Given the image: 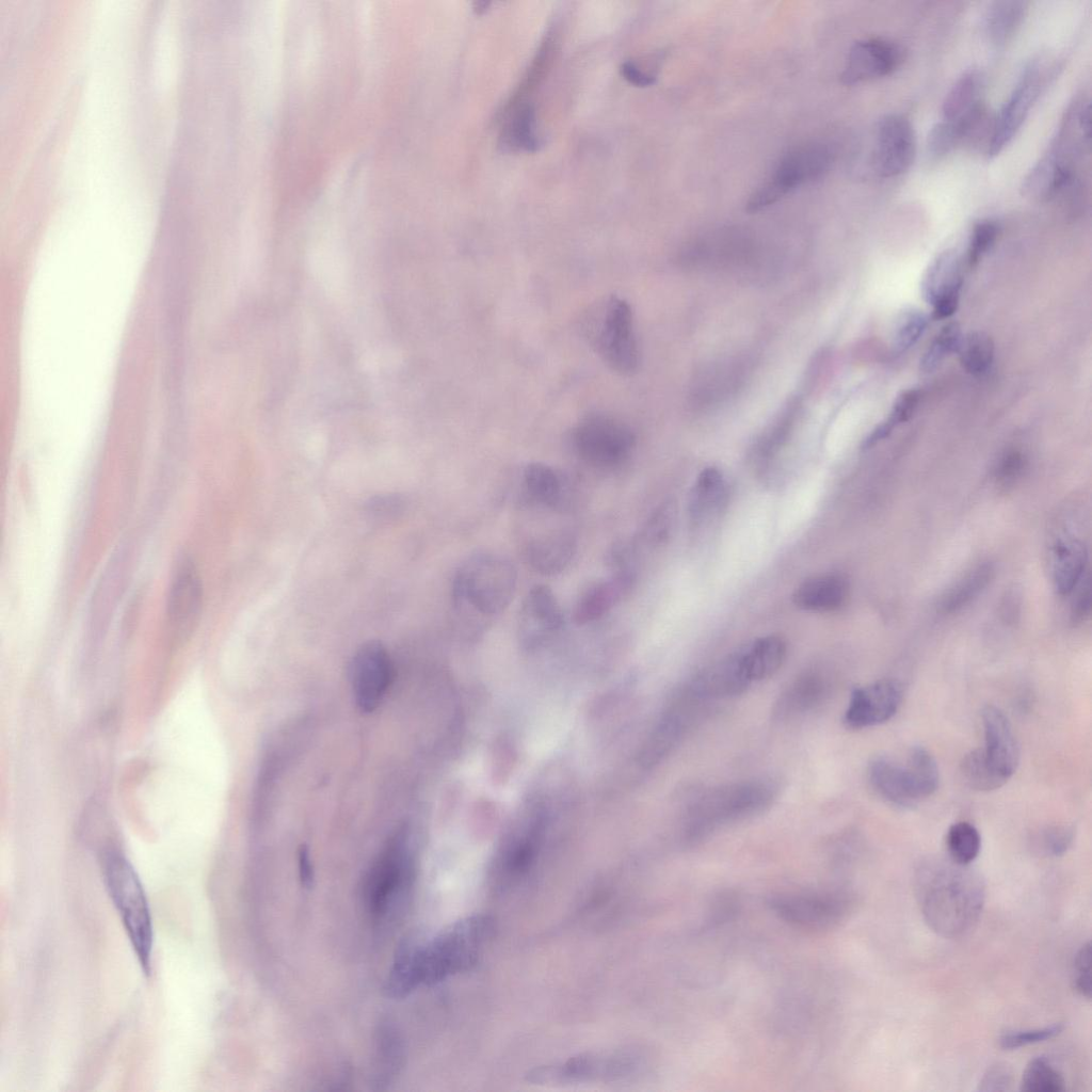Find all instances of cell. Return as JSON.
Instances as JSON below:
<instances>
[{"instance_id": "cell-20", "label": "cell", "mask_w": 1092, "mask_h": 1092, "mask_svg": "<svg viewBox=\"0 0 1092 1092\" xmlns=\"http://www.w3.org/2000/svg\"><path fill=\"white\" fill-rule=\"evenodd\" d=\"M636 580V568L627 567L613 569L610 577L590 583L577 597L574 621L584 625L601 619L630 593Z\"/></svg>"}, {"instance_id": "cell-4", "label": "cell", "mask_w": 1092, "mask_h": 1092, "mask_svg": "<svg viewBox=\"0 0 1092 1092\" xmlns=\"http://www.w3.org/2000/svg\"><path fill=\"white\" fill-rule=\"evenodd\" d=\"M777 786L771 780L755 778L708 789L687 807L682 837L695 844L716 830L765 812L773 803Z\"/></svg>"}, {"instance_id": "cell-2", "label": "cell", "mask_w": 1092, "mask_h": 1092, "mask_svg": "<svg viewBox=\"0 0 1092 1092\" xmlns=\"http://www.w3.org/2000/svg\"><path fill=\"white\" fill-rule=\"evenodd\" d=\"M918 906L927 925L945 938H960L979 920L985 888L969 865L950 858L930 857L920 863L914 878Z\"/></svg>"}, {"instance_id": "cell-31", "label": "cell", "mask_w": 1092, "mask_h": 1092, "mask_svg": "<svg viewBox=\"0 0 1092 1092\" xmlns=\"http://www.w3.org/2000/svg\"><path fill=\"white\" fill-rule=\"evenodd\" d=\"M984 87V77L976 68L965 70L945 96L942 106L943 119L958 122L979 107Z\"/></svg>"}, {"instance_id": "cell-32", "label": "cell", "mask_w": 1092, "mask_h": 1092, "mask_svg": "<svg viewBox=\"0 0 1092 1092\" xmlns=\"http://www.w3.org/2000/svg\"><path fill=\"white\" fill-rule=\"evenodd\" d=\"M1027 2L1015 0L994 1L982 16V30L995 46L1009 42L1019 29L1027 12Z\"/></svg>"}, {"instance_id": "cell-17", "label": "cell", "mask_w": 1092, "mask_h": 1092, "mask_svg": "<svg viewBox=\"0 0 1092 1092\" xmlns=\"http://www.w3.org/2000/svg\"><path fill=\"white\" fill-rule=\"evenodd\" d=\"M1072 146L1056 136L1045 155L1025 176L1022 194L1033 200L1047 202L1072 188L1074 172L1070 152Z\"/></svg>"}, {"instance_id": "cell-45", "label": "cell", "mask_w": 1092, "mask_h": 1092, "mask_svg": "<svg viewBox=\"0 0 1092 1092\" xmlns=\"http://www.w3.org/2000/svg\"><path fill=\"white\" fill-rule=\"evenodd\" d=\"M998 225L990 220L975 224L968 242L966 261L975 267L993 246L998 236Z\"/></svg>"}, {"instance_id": "cell-12", "label": "cell", "mask_w": 1092, "mask_h": 1092, "mask_svg": "<svg viewBox=\"0 0 1092 1092\" xmlns=\"http://www.w3.org/2000/svg\"><path fill=\"white\" fill-rule=\"evenodd\" d=\"M1047 73L1040 59L1026 63L1005 105L994 116L993 130L985 155L993 158L1013 140L1039 97Z\"/></svg>"}, {"instance_id": "cell-40", "label": "cell", "mask_w": 1092, "mask_h": 1092, "mask_svg": "<svg viewBox=\"0 0 1092 1092\" xmlns=\"http://www.w3.org/2000/svg\"><path fill=\"white\" fill-rule=\"evenodd\" d=\"M960 770L965 783L975 790L992 791L1007 783L989 766L981 749L965 754Z\"/></svg>"}, {"instance_id": "cell-43", "label": "cell", "mask_w": 1092, "mask_h": 1092, "mask_svg": "<svg viewBox=\"0 0 1092 1092\" xmlns=\"http://www.w3.org/2000/svg\"><path fill=\"white\" fill-rule=\"evenodd\" d=\"M508 139L514 146L528 151L536 150L539 140L535 134V113L530 105H525L514 115L508 129Z\"/></svg>"}, {"instance_id": "cell-30", "label": "cell", "mask_w": 1092, "mask_h": 1092, "mask_svg": "<svg viewBox=\"0 0 1092 1092\" xmlns=\"http://www.w3.org/2000/svg\"><path fill=\"white\" fill-rule=\"evenodd\" d=\"M727 487L723 473L716 467L703 469L688 497V513L695 524H702L719 513L726 502Z\"/></svg>"}, {"instance_id": "cell-19", "label": "cell", "mask_w": 1092, "mask_h": 1092, "mask_svg": "<svg viewBox=\"0 0 1092 1092\" xmlns=\"http://www.w3.org/2000/svg\"><path fill=\"white\" fill-rule=\"evenodd\" d=\"M963 284L961 258L957 251L946 250L938 254L927 269L921 292L932 305L935 320L949 318L958 308Z\"/></svg>"}, {"instance_id": "cell-1", "label": "cell", "mask_w": 1092, "mask_h": 1092, "mask_svg": "<svg viewBox=\"0 0 1092 1092\" xmlns=\"http://www.w3.org/2000/svg\"><path fill=\"white\" fill-rule=\"evenodd\" d=\"M493 934L492 918L472 915L454 922L425 945L403 942L386 981V994L403 997L420 984L431 985L470 969Z\"/></svg>"}, {"instance_id": "cell-22", "label": "cell", "mask_w": 1092, "mask_h": 1092, "mask_svg": "<svg viewBox=\"0 0 1092 1092\" xmlns=\"http://www.w3.org/2000/svg\"><path fill=\"white\" fill-rule=\"evenodd\" d=\"M982 725L984 748L981 749L989 766L1005 782L1014 774L1019 761V750L1008 718L997 707L983 708Z\"/></svg>"}, {"instance_id": "cell-36", "label": "cell", "mask_w": 1092, "mask_h": 1092, "mask_svg": "<svg viewBox=\"0 0 1092 1092\" xmlns=\"http://www.w3.org/2000/svg\"><path fill=\"white\" fill-rule=\"evenodd\" d=\"M948 858L959 865H969L979 855L981 836L977 828L967 822L959 821L950 825L946 836Z\"/></svg>"}, {"instance_id": "cell-24", "label": "cell", "mask_w": 1092, "mask_h": 1092, "mask_svg": "<svg viewBox=\"0 0 1092 1092\" xmlns=\"http://www.w3.org/2000/svg\"><path fill=\"white\" fill-rule=\"evenodd\" d=\"M517 503L521 509L563 508L565 483L562 476L551 466L532 462L521 470L518 484Z\"/></svg>"}, {"instance_id": "cell-55", "label": "cell", "mask_w": 1092, "mask_h": 1092, "mask_svg": "<svg viewBox=\"0 0 1092 1092\" xmlns=\"http://www.w3.org/2000/svg\"><path fill=\"white\" fill-rule=\"evenodd\" d=\"M299 873L302 884L310 887L314 882V867L309 850L305 845H302L299 849Z\"/></svg>"}, {"instance_id": "cell-11", "label": "cell", "mask_w": 1092, "mask_h": 1092, "mask_svg": "<svg viewBox=\"0 0 1092 1092\" xmlns=\"http://www.w3.org/2000/svg\"><path fill=\"white\" fill-rule=\"evenodd\" d=\"M770 909L784 921L808 930L838 926L853 911L855 899L849 892L781 893L770 897Z\"/></svg>"}, {"instance_id": "cell-48", "label": "cell", "mask_w": 1092, "mask_h": 1092, "mask_svg": "<svg viewBox=\"0 0 1092 1092\" xmlns=\"http://www.w3.org/2000/svg\"><path fill=\"white\" fill-rule=\"evenodd\" d=\"M1063 1028L1062 1023H1056L1043 1028L1010 1031L1000 1037L999 1045L1003 1049H1015L1053 1039L1061 1033Z\"/></svg>"}, {"instance_id": "cell-37", "label": "cell", "mask_w": 1092, "mask_h": 1092, "mask_svg": "<svg viewBox=\"0 0 1092 1092\" xmlns=\"http://www.w3.org/2000/svg\"><path fill=\"white\" fill-rule=\"evenodd\" d=\"M1021 1091L1024 1092H1060L1065 1090L1062 1074L1043 1056L1034 1057L1026 1065L1022 1079Z\"/></svg>"}, {"instance_id": "cell-3", "label": "cell", "mask_w": 1092, "mask_h": 1092, "mask_svg": "<svg viewBox=\"0 0 1092 1092\" xmlns=\"http://www.w3.org/2000/svg\"><path fill=\"white\" fill-rule=\"evenodd\" d=\"M517 585V571L495 552H478L465 559L454 573L452 605L457 619L482 627L510 605Z\"/></svg>"}, {"instance_id": "cell-35", "label": "cell", "mask_w": 1092, "mask_h": 1092, "mask_svg": "<svg viewBox=\"0 0 1092 1092\" xmlns=\"http://www.w3.org/2000/svg\"><path fill=\"white\" fill-rule=\"evenodd\" d=\"M994 342L984 332H971L963 336L958 353L963 369L975 376L989 371L994 359Z\"/></svg>"}, {"instance_id": "cell-54", "label": "cell", "mask_w": 1092, "mask_h": 1092, "mask_svg": "<svg viewBox=\"0 0 1092 1092\" xmlns=\"http://www.w3.org/2000/svg\"><path fill=\"white\" fill-rule=\"evenodd\" d=\"M621 73L629 83L637 86H648L656 81L654 75L647 74L631 61L622 64Z\"/></svg>"}, {"instance_id": "cell-41", "label": "cell", "mask_w": 1092, "mask_h": 1092, "mask_svg": "<svg viewBox=\"0 0 1092 1092\" xmlns=\"http://www.w3.org/2000/svg\"><path fill=\"white\" fill-rule=\"evenodd\" d=\"M929 323V317L917 309L902 311L896 319L893 331V348L897 353L909 350L921 337Z\"/></svg>"}, {"instance_id": "cell-29", "label": "cell", "mask_w": 1092, "mask_h": 1092, "mask_svg": "<svg viewBox=\"0 0 1092 1092\" xmlns=\"http://www.w3.org/2000/svg\"><path fill=\"white\" fill-rule=\"evenodd\" d=\"M829 682L817 672L796 678L780 695L774 713L778 719L792 718L818 706L826 696Z\"/></svg>"}, {"instance_id": "cell-16", "label": "cell", "mask_w": 1092, "mask_h": 1092, "mask_svg": "<svg viewBox=\"0 0 1092 1092\" xmlns=\"http://www.w3.org/2000/svg\"><path fill=\"white\" fill-rule=\"evenodd\" d=\"M902 694L901 684L889 678L855 688L845 711L844 722L847 727L854 729L880 725L895 716Z\"/></svg>"}, {"instance_id": "cell-8", "label": "cell", "mask_w": 1092, "mask_h": 1092, "mask_svg": "<svg viewBox=\"0 0 1092 1092\" xmlns=\"http://www.w3.org/2000/svg\"><path fill=\"white\" fill-rule=\"evenodd\" d=\"M648 1056L640 1049H615L585 1053L563 1062L539 1066L527 1078L540 1085H574L608 1082L643 1074Z\"/></svg>"}, {"instance_id": "cell-26", "label": "cell", "mask_w": 1092, "mask_h": 1092, "mask_svg": "<svg viewBox=\"0 0 1092 1092\" xmlns=\"http://www.w3.org/2000/svg\"><path fill=\"white\" fill-rule=\"evenodd\" d=\"M867 776L874 792L887 803L908 808L918 803L904 766L887 756L874 757L868 765Z\"/></svg>"}, {"instance_id": "cell-49", "label": "cell", "mask_w": 1092, "mask_h": 1092, "mask_svg": "<svg viewBox=\"0 0 1092 1092\" xmlns=\"http://www.w3.org/2000/svg\"><path fill=\"white\" fill-rule=\"evenodd\" d=\"M1075 830L1069 824H1055L1045 828L1039 836L1040 848L1048 855H1063L1072 846Z\"/></svg>"}, {"instance_id": "cell-23", "label": "cell", "mask_w": 1092, "mask_h": 1092, "mask_svg": "<svg viewBox=\"0 0 1092 1092\" xmlns=\"http://www.w3.org/2000/svg\"><path fill=\"white\" fill-rule=\"evenodd\" d=\"M577 550L573 532L565 528L546 529L528 537L523 546L525 562L544 576L563 572Z\"/></svg>"}, {"instance_id": "cell-42", "label": "cell", "mask_w": 1092, "mask_h": 1092, "mask_svg": "<svg viewBox=\"0 0 1092 1092\" xmlns=\"http://www.w3.org/2000/svg\"><path fill=\"white\" fill-rule=\"evenodd\" d=\"M675 505L672 501L661 503L644 524L639 541L649 547L664 544L671 536L675 523Z\"/></svg>"}, {"instance_id": "cell-21", "label": "cell", "mask_w": 1092, "mask_h": 1092, "mask_svg": "<svg viewBox=\"0 0 1092 1092\" xmlns=\"http://www.w3.org/2000/svg\"><path fill=\"white\" fill-rule=\"evenodd\" d=\"M517 619L521 640L532 645L559 630L564 617L552 590L535 584L527 592Z\"/></svg>"}, {"instance_id": "cell-52", "label": "cell", "mask_w": 1092, "mask_h": 1092, "mask_svg": "<svg viewBox=\"0 0 1092 1092\" xmlns=\"http://www.w3.org/2000/svg\"><path fill=\"white\" fill-rule=\"evenodd\" d=\"M1013 1075L1011 1069L1005 1063H995L984 1072L978 1090L984 1092L1007 1091L1011 1089Z\"/></svg>"}, {"instance_id": "cell-9", "label": "cell", "mask_w": 1092, "mask_h": 1092, "mask_svg": "<svg viewBox=\"0 0 1092 1092\" xmlns=\"http://www.w3.org/2000/svg\"><path fill=\"white\" fill-rule=\"evenodd\" d=\"M832 162V152L821 143H806L784 154L771 175L750 195L745 210L760 211L805 182L821 177Z\"/></svg>"}, {"instance_id": "cell-44", "label": "cell", "mask_w": 1092, "mask_h": 1092, "mask_svg": "<svg viewBox=\"0 0 1092 1092\" xmlns=\"http://www.w3.org/2000/svg\"><path fill=\"white\" fill-rule=\"evenodd\" d=\"M380 1048V1082H386L396 1073V1067L400 1065L402 1059L401 1041L391 1026L382 1028Z\"/></svg>"}, {"instance_id": "cell-34", "label": "cell", "mask_w": 1092, "mask_h": 1092, "mask_svg": "<svg viewBox=\"0 0 1092 1092\" xmlns=\"http://www.w3.org/2000/svg\"><path fill=\"white\" fill-rule=\"evenodd\" d=\"M994 573L995 568L990 562L975 566L943 597L942 611L952 613L968 605L989 585Z\"/></svg>"}, {"instance_id": "cell-7", "label": "cell", "mask_w": 1092, "mask_h": 1092, "mask_svg": "<svg viewBox=\"0 0 1092 1092\" xmlns=\"http://www.w3.org/2000/svg\"><path fill=\"white\" fill-rule=\"evenodd\" d=\"M414 879L413 857L404 831L388 841L368 872L365 902L375 920H387L403 909Z\"/></svg>"}, {"instance_id": "cell-10", "label": "cell", "mask_w": 1092, "mask_h": 1092, "mask_svg": "<svg viewBox=\"0 0 1092 1092\" xmlns=\"http://www.w3.org/2000/svg\"><path fill=\"white\" fill-rule=\"evenodd\" d=\"M571 443L575 453L595 468H614L631 455L636 437L619 418L594 413L584 416L573 428Z\"/></svg>"}, {"instance_id": "cell-53", "label": "cell", "mask_w": 1092, "mask_h": 1092, "mask_svg": "<svg viewBox=\"0 0 1092 1092\" xmlns=\"http://www.w3.org/2000/svg\"><path fill=\"white\" fill-rule=\"evenodd\" d=\"M1091 587L1089 576L1085 578L1080 590L1073 600L1071 617L1073 623H1079L1089 614L1091 608Z\"/></svg>"}, {"instance_id": "cell-27", "label": "cell", "mask_w": 1092, "mask_h": 1092, "mask_svg": "<svg viewBox=\"0 0 1092 1092\" xmlns=\"http://www.w3.org/2000/svg\"><path fill=\"white\" fill-rule=\"evenodd\" d=\"M849 594L846 579L839 575H823L800 583L792 594L793 604L809 612H832L841 608Z\"/></svg>"}, {"instance_id": "cell-5", "label": "cell", "mask_w": 1092, "mask_h": 1092, "mask_svg": "<svg viewBox=\"0 0 1092 1092\" xmlns=\"http://www.w3.org/2000/svg\"><path fill=\"white\" fill-rule=\"evenodd\" d=\"M108 894L122 919L144 975L151 973L152 920L141 881L123 855L110 852L102 864Z\"/></svg>"}, {"instance_id": "cell-15", "label": "cell", "mask_w": 1092, "mask_h": 1092, "mask_svg": "<svg viewBox=\"0 0 1092 1092\" xmlns=\"http://www.w3.org/2000/svg\"><path fill=\"white\" fill-rule=\"evenodd\" d=\"M203 605L202 578L195 565L187 561L176 572L167 597V625L175 640H187L195 630Z\"/></svg>"}, {"instance_id": "cell-14", "label": "cell", "mask_w": 1092, "mask_h": 1092, "mask_svg": "<svg viewBox=\"0 0 1092 1092\" xmlns=\"http://www.w3.org/2000/svg\"><path fill=\"white\" fill-rule=\"evenodd\" d=\"M394 668L386 647L379 641L363 643L350 662L354 702L363 712L373 711L382 702L392 679Z\"/></svg>"}, {"instance_id": "cell-51", "label": "cell", "mask_w": 1092, "mask_h": 1092, "mask_svg": "<svg viewBox=\"0 0 1092 1092\" xmlns=\"http://www.w3.org/2000/svg\"><path fill=\"white\" fill-rule=\"evenodd\" d=\"M1072 985L1080 996L1091 998V944L1087 942L1077 951L1072 968Z\"/></svg>"}, {"instance_id": "cell-50", "label": "cell", "mask_w": 1092, "mask_h": 1092, "mask_svg": "<svg viewBox=\"0 0 1092 1092\" xmlns=\"http://www.w3.org/2000/svg\"><path fill=\"white\" fill-rule=\"evenodd\" d=\"M798 407V399H792L786 406L784 413L782 414V417L773 427L769 435L765 439H762L759 446L760 457L765 459L771 456V454L775 453L780 446H782L792 425V421Z\"/></svg>"}, {"instance_id": "cell-28", "label": "cell", "mask_w": 1092, "mask_h": 1092, "mask_svg": "<svg viewBox=\"0 0 1092 1092\" xmlns=\"http://www.w3.org/2000/svg\"><path fill=\"white\" fill-rule=\"evenodd\" d=\"M786 644L777 636L754 640L737 651L742 671L752 685L776 673L786 658Z\"/></svg>"}, {"instance_id": "cell-6", "label": "cell", "mask_w": 1092, "mask_h": 1092, "mask_svg": "<svg viewBox=\"0 0 1092 1092\" xmlns=\"http://www.w3.org/2000/svg\"><path fill=\"white\" fill-rule=\"evenodd\" d=\"M582 328L591 347L612 371L629 375L637 370L639 351L627 301L610 295L597 303L587 314Z\"/></svg>"}, {"instance_id": "cell-13", "label": "cell", "mask_w": 1092, "mask_h": 1092, "mask_svg": "<svg viewBox=\"0 0 1092 1092\" xmlns=\"http://www.w3.org/2000/svg\"><path fill=\"white\" fill-rule=\"evenodd\" d=\"M916 136L910 121L900 114H888L876 125L870 156L872 172L890 178L906 172L915 158Z\"/></svg>"}, {"instance_id": "cell-39", "label": "cell", "mask_w": 1092, "mask_h": 1092, "mask_svg": "<svg viewBox=\"0 0 1092 1092\" xmlns=\"http://www.w3.org/2000/svg\"><path fill=\"white\" fill-rule=\"evenodd\" d=\"M962 338V330L958 322L945 324L920 358V371L924 373L934 371L946 357L958 352Z\"/></svg>"}, {"instance_id": "cell-18", "label": "cell", "mask_w": 1092, "mask_h": 1092, "mask_svg": "<svg viewBox=\"0 0 1092 1092\" xmlns=\"http://www.w3.org/2000/svg\"><path fill=\"white\" fill-rule=\"evenodd\" d=\"M903 55V49L894 42L860 39L849 50L840 80L851 85L887 76L900 66Z\"/></svg>"}, {"instance_id": "cell-33", "label": "cell", "mask_w": 1092, "mask_h": 1092, "mask_svg": "<svg viewBox=\"0 0 1092 1092\" xmlns=\"http://www.w3.org/2000/svg\"><path fill=\"white\" fill-rule=\"evenodd\" d=\"M903 766L918 802L936 791L940 783L938 767L934 757L927 749L922 746L912 748Z\"/></svg>"}, {"instance_id": "cell-47", "label": "cell", "mask_w": 1092, "mask_h": 1092, "mask_svg": "<svg viewBox=\"0 0 1092 1092\" xmlns=\"http://www.w3.org/2000/svg\"><path fill=\"white\" fill-rule=\"evenodd\" d=\"M1027 467L1025 454L1016 449L1006 451L994 469V479L999 486L1014 485L1024 475Z\"/></svg>"}, {"instance_id": "cell-46", "label": "cell", "mask_w": 1092, "mask_h": 1092, "mask_svg": "<svg viewBox=\"0 0 1092 1092\" xmlns=\"http://www.w3.org/2000/svg\"><path fill=\"white\" fill-rule=\"evenodd\" d=\"M960 145L959 132L954 123L942 119L932 126L927 138L928 152L941 158Z\"/></svg>"}, {"instance_id": "cell-38", "label": "cell", "mask_w": 1092, "mask_h": 1092, "mask_svg": "<svg viewBox=\"0 0 1092 1092\" xmlns=\"http://www.w3.org/2000/svg\"><path fill=\"white\" fill-rule=\"evenodd\" d=\"M919 400L920 391L917 388H909L898 395L888 418L865 438L863 448L868 449L874 446L880 440L886 438L897 425L908 421L916 411Z\"/></svg>"}, {"instance_id": "cell-25", "label": "cell", "mask_w": 1092, "mask_h": 1092, "mask_svg": "<svg viewBox=\"0 0 1092 1092\" xmlns=\"http://www.w3.org/2000/svg\"><path fill=\"white\" fill-rule=\"evenodd\" d=\"M1088 552L1085 544L1071 535L1058 537L1050 548L1051 577L1058 594H1071L1085 576Z\"/></svg>"}]
</instances>
